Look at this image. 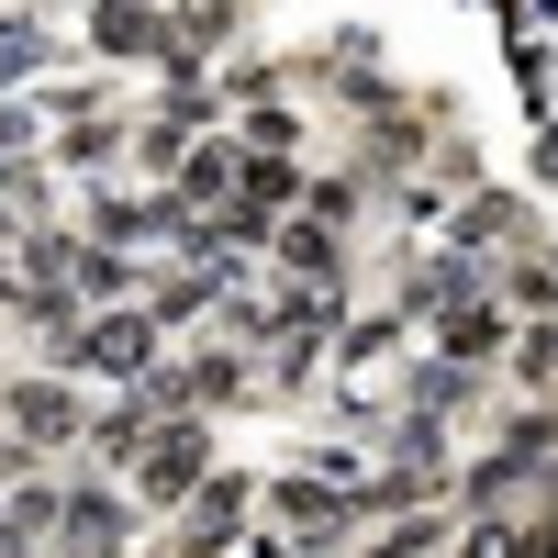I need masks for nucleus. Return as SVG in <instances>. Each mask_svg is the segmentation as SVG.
<instances>
[{
    "label": "nucleus",
    "instance_id": "obj_1",
    "mask_svg": "<svg viewBox=\"0 0 558 558\" xmlns=\"http://www.w3.org/2000/svg\"><path fill=\"white\" fill-rule=\"evenodd\" d=\"M213 470H223V458H213V425H202V413H157L146 447H134L112 481L134 492V514H179V502H191Z\"/></svg>",
    "mask_w": 558,
    "mask_h": 558
},
{
    "label": "nucleus",
    "instance_id": "obj_2",
    "mask_svg": "<svg viewBox=\"0 0 558 558\" xmlns=\"http://www.w3.org/2000/svg\"><path fill=\"white\" fill-rule=\"evenodd\" d=\"M0 436H12L34 470H57V458H78V436H89V391L57 380V368H12V380H0Z\"/></svg>",
    "mask_w": 558,
    "mask_h": 558
},
{
    "label": "nucleus",
    "instance_id": "obj_3",
    "mask_svg": "<svg viewBox=\"0 0 558 558\" xmlns=\"http://www.w3.org/2000/svg\"><path fill=\"white\" fill-rule=\"evenodd\" d=\"M246 536H257V470H213L168 514V558H235Z\"/></svg>",
    "mask_w": 558,
    "mask_h": 558
},
{
    "label": "nucleus",
    "instance_id": "obj_4",
    "mask_svg": "<svg viewBox=\"0 0 558 558\" xmlns=\"http://www.w3.org/2000/svg\"><path fill=\"white\" fill-rule=\"evenodd\" d=\"M157 357H168V336H157V313H146V302H89V313H78V380L134 391Z\"/></svg>",
    "mask_w": 558,
    "mask_h": 558
},
{
    "label": "nucleus",
    "instance_id": "obj_5",
    "mask_svg": "<svg viewBox=\"0 0 558 558\" xmlns=\"http://www.w3.org/2000/svg\"><path fill=\"white\" fill-rule=\"evenodd\" d=\"M134 492L112 481V470H89V481H57V558H112V547H134Z\"/></svg>",
    "mask_w": 558,
    "mask_h": 558
},
{
    "label": "nucleus",
    "instance_id": "obj_6",
    "mask_svg": "<svg viewBox=\"0 0 558 558\" xmlns=\"http://www.w3.org/2000/svg\"><path fill=\"white\" fill-rule=\"evenodd\" d=\"M268 257L291 268L302 291H336V279H347V235H336V223H313V213H291V223H279V235H268Z\"/></svg>",
    "mask_w": 558,
    "mask_h": 558
},
{
    "label": "nucleus",
    "instance_id": "obj_7",
    "mask_svg": "<svg viewBox=\"0 0 558 558\" xmlns=\"http://www.w3.org/2000/svg\"><path fill=\"white\" fill-rule=\"evenodd\" d=\"M57 57H68V45L45 34L34 12H0V101H23L34 78H57Z\"/></svg>",
    "mask_w": 558,
    "mask_h": 558
},
{
    "label": "nucleus",
    "instance_id": "obj_8",
    "mask_svg": "<svg viewBox=\"0 0 558 558\" xmlns=\"http://www.w3.org/2000/svg\"><path fill=\"white\" fill-rule=\"evenodd\" d=\"M502 357H514V380H525V391H558V313H536Z\"/></svg>",
    "mask_w": 558,
    "mask_h": 558
}]
</instances>
